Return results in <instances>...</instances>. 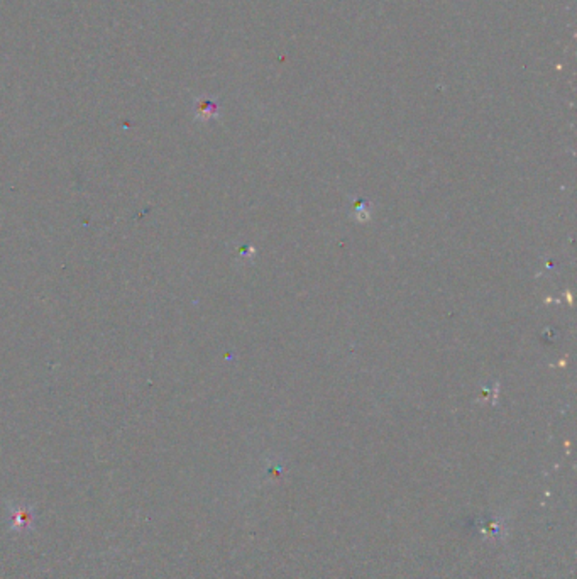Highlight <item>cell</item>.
I'll return each mask as SVG.
<instances>
[{
	"label": "cell",
	"mask_w": 577,
	"mask_h": 579,
	"mask_svg": "<svg viewBox=\"0 0 577 579\" xmlns=\"http://www.w3.org/2000/svg\"><path fill=\"white\" fill-rule=\"evenodd\" d=\"M12 525L17 532L29 530L34 525V512L29 506H16L12 508Z\"/></svg>",
	"instance_id": "6da1fadb"
},
{
	"label": "cell",
	"mask_w": 577,
	"mask_h": 579,
	"mask_svg": "<svg viewBox=\"0 0 577 579\" xmlns=\"http://www.w3.org/2000/svg\"><path fill=\"white\" fill-rule=\"evenodd\" d=\"M219 106L210 99H200L195 103V114L200 119H212L217 116Z\"/></svg>",
	"instance_id": "7a4b0ae2"
}]
</instances>
